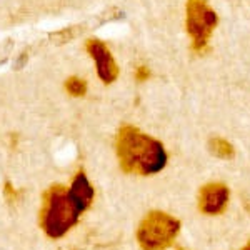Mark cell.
I'll list each match as a JSON object with an SVG mask.
<instances>
[{
  "label": "cell",
  "mask_w": 250,
  "mask_h": 250,
  "mask_svg": "<svg viewBox=\"0 0 250 250\" xmlns=\"http://www.w3.org/2000/svg\"><path fill=\"white\" fill-rule=\"evenodd\" d=\"M115 152L125 173L155 175L167 165L168 155L164 144L145 134L135 125L125 124L115 137Z\"/></svg>",
  "instance_id": "cell-1"
},
{
  "label": "cell",
  "mask_w": 250,
  "mask_h": 250,
  "mask_svg": "<svg viewBox=\"0 0 250 250\" xmlns=\"http://www.w3.org/2000/svg\"><path fill=\"white\" fill-rule=\"evenodd\" d=\"M83 210L72 199L70 192L62 184H54L43 192L40 208V227L50 239H60L75 227Z\"/></svg>",
  "instance_id": "cell-2"
},
{
  "label": "cell",
  "mask_w": 250,
  "mask_h": 250,
  "mask_svg": "<svg viewBox=\"0 0 250 250\" xmlns=\"http://www.w3.org/2000/svg\"><path fill=\"white\" fill-rule=\"evenodd\" d=\"M180 227L179 219L162 210H152L140 222L137 240L142 250H165L173 244Z\"/></svg>",
  "instance_id": "cell-3"
},
{
  "label": "cell",
  "mask_w": 250,
  "mask_h": 250,
  "mask_svg": "<svg viewBox=\"0 0 250 250\" xmlns=\"http://www.w3.org/2000/svg\"><path fill=\"white\" fill-rule=\"evenodd\" d=\"M219 25V15L207 0H187L185 5V30L192 40V50L204 54L208 48L210 37Z\"/></svg>",
  "instance_id": "cell-4"
},
{
  "label": "cell",
  "mask_w": 250,
  "mask_h": 250,
  "mask_svg": "<svg viewBox=\"0 0 250 250\" xmlns=\"http://www.w3.org/2000/svg\"><path fill=\"white\" fill-rule=\"evenodd\" d=\"M85 48L92 59L95 60L97 65V75L105 85L114 83L119 77V65H117L114 55L102 40L99 39H88L85 43Z\"/></svg>",
  "instance_id": "cell-5"
},
{
  "label": "cell",
  "mask_w": 250,
  "mask_h": 250,
  "mask_svg": "<svg viewBox=\"0 0 250 250\" xmlns=\"http://www.w3.org/2000/svg\"><path fill=\"white\" fill-rule=\"evenodd\" d=\"M230 188L224 182L205 184L199 192V210L205 215H220L227 208Z\"/></svg>",
  "instance_id": "cell-6"
},
{
  "label": "cell",
  "mask_w": 250,
  "mask_h": 250,
  "mask_svg": "<svg viewBox=\"0 0 250 250\" xmlns=\"http://www.w3.org/2000/svg\"><path fill=\"white\" fill-rule=\"evenodd\" d=\"M68 192H70L72 199L79 204V207L82 208L83 212L90 207L92 200H94V195H95L94 187H92V184L88 182L87 175L82 170L75 173V177H74V180H72V185H70V188H68Z\"/></svg>",
  "instance_id": "cell-7"
},
{
  "label": "cell",
  "mask_w": 250,
  "mask_h": 250,
  "mask_svg": "<svg viewBox=\"0 0 250 250\" xmlns=\"http://www.w3.org/2000/svg\"><path fill=\"white\" fill-rule=\"evenodd\" d=\"M208 150L215 157L224 160H230L235 157V147H233V144L229 142L224 137H212L208 140Z\"/></svg>",
  "instance_id": "cell-8"
},
{
  "label": "cell",
  "mask_w": 250,
  "mask_h": 250,
  "mask_svg": "<svg viewBox=\"0 0 250 250\" xmlns=\"http://www.w3.org/2000/svg\"><path fill=\"white\" fill-rule=\"evenodd\" d=\"M65 90L72 97H83L87 94V82L80 77H68L65 80Z\"/></svg>",
  "instance_id": "cell-9"
},
{
  "label": "cell",
  "mask_w": 250,
  "mask_h": 250,
  "mask_svg": "<svg viewBox=\"0 0 250 250\" xmlns=\"http://www.w3.org/2000/svg\"><path fill=\"white\" fill-rule=\"evenodd\" d=\"M148 77H150V70H148V67H145V65L137 67V70H135L137 82H145V80H147Z\"/></svg>",
  "instance_id": "cell-10"
},
{
  "label": "cell",
  "mask_w": 250,
  "mask_h": 250,
  "mask_svg": "<svg viewBox=\"0 0 250 250\" xmlns=\"http://www.w3.org/2000/svg\"><path fill=\"white\" fill-rule=\"evenodd\" d=\"M240 250H250V242H247V244H245Z\"/></svg>",
  "instance_id": "cell-11"
},
{
  "label": "cell",
  "mask_w": 250,
  "mask_h": 250,
  "mask_svg": "<svg viewBox=\"0 0 250 250\" xmlns=\"http://www.w3.org/2000/svg\"><path fill=\"white\" fill-rule=\"evenodd\" d=\"M177 250H185V249H182V247H180V249H177Z\"/></svg>",
  "instance_id": "cell-12"
}]
</instances>
